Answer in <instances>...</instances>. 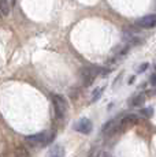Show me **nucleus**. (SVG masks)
Masks as SVG:
<instances>
[{
    "label": "nucleus",
    "instance_id": "nucleus-17",
    "mask_svg": "<svg viewBox=\"0 0 156 157\" xmlns=\"http://www.w3.org/2000/svg\"><path fill=\"white\" fill-rule=\"evenodd\" d=\"M0 17H2V14H0Z\"/></svg>",
    "mask_w": 156,
    "mask_h": 157
},
{
    "label": "nucleus",
    "instance_id": "nucleus-4",
    "mask_svg": "<svg viewBox=\"0 0 156 157\" xmlns=\"http://www.w3.org/2000/svg\"><path fill=\"white\" fill-rule=\"evenodd\" d=\"M74 130L78 132H81V134H91L92 130H93V124H92V122L88 119V117H81L80 120H77L76 123H74Z\"/></svg>",
    "mask_w": 156,
    "mask_h": 157
},
{
    "label": "nucleus",
    "instance_id": "nucleus-3",
    "mask_svg": "<svg viewBox=\"0 0 156 157\" xmlns=\"http://www.w3.org/2000/svg\"><path fill=\"white\" fill-rule=\"evenodd\" d=\"M101 71H103V68H100V67H85V68H82V70L80 71V74H81V78H82L84 85L91 86L92 82L95 81L96 75Z\"/></svg>",
    "mask_w": 156,
    "mask_h": 157
},
{
    "label": "nucleus",
    "instance_id": "nucleus-7",
    "mask_svg": "<svg viewBox=\"0 0 156 157\" xmlns=\"http://www.w3.org/2000/svg\"><path fill=\"white\" fill-rule=\"evenodd\" d=\"M129 104H130L131 107H142V105L145 104V94H142V93L134 94L133 97L130 98Z\"/></svg>",
    "mask_w": 156,
    "mask_h": 157
},
{
    "label": "nucleus",
    "instance_id": "nucleus-9",
    "mask_svg": "<svg viewBox=\"0 0 156 157\" xmlns=\"http://www.w3.org/2000/svg\"><path fill=\"white\" fill-rule=\"evenodd\" d=\"M64 156V147L60 145H55L48 153V157H63Z\"/></svg>",
    "mask_w": 156,
    "mask_h": 157
},
{
    "label": "nucleus",
    "instance_id": "nucleus-13",
    "mask_svg": "<svg viewBox=\"0 0 156 157\" xmlns=\"http://www.w3.org/2000/svg\"><path fill=\"white\" fill-rule=\"evenodd\" d=\"M146 68H148V63H142V64L137 68V72H142V71H145Z\"/></svg>",
    "mask_w": 156,
    "mask_h": 157
},
{
    "label": "nucleus",
    "instance_id": "nucleus-11",
    "mask_svg": "<svg viewBox=\"0 0 156 157\" xmlns=\"http://www.w3.org/2000/svg\"><path fill=\"white\" fill-rule=\"evenodd\" d=\"M103 90H104V87H96L93 92H92V98H91V101H92V102L97 101L99 98L101 97V94H103Z\"/></svg>",
    "mask_w": 156,
    "mask_h": 157
},
{
    "label": "nucleus",
    "instance_id": "nucleus-15",
    "mask_svg": "<svg viewBox=\"0 0 156 157\" xmlns=\"http://www.w3.org/2000/svg\"><path fill=\"white\" fill-rule=\"evenodd\" d=\"M101 157H114L111 153H108V152H103V155H101Z\"/></svg>",
    "mask_w": 156,
    "mask_h": 157
},
{
    "label": "nucleus",
    "instance_id": "nucleus-1",
    "mask_svg": "<svg viewBox=\"0 0 156 157\" xmlns=\"http://www.w3.org/2000/svg\"><path fill=\"white\" fill-rule=\"evenodd\" d=\"M55 138V132H48V131H41L37 132V134H33V135H28L25 138L26 142L32 146H47L53 141Z\"/></svg>",
    "mask_w": 156,
    "mask_h": 157
},
{
    "label": "nucleus",
    "instance_id": "nucleus-6",
    "mask_svg": "<svg viewBox=\"0 0 156 157\" xmlns=\"http://www.w3.org/2000/svg\"><path fill=\"white\" fill-rule=\"evenodd\" d=\"M137 123H138V116L134 113H129L121 119V122H119V128L121 130L127 128V127H130V126L137 124Z\"/></svg>",
    "mask_w": 156,
    "mask_h": 157
},
{
    "label": "nucleus",
    "instance_id": "nucleus-16",
    "mask_svg": "<svg viewBox=\"0 0 156 157\" xmlns=\"http://www.w3.org/2000/svg\"><path fill=\"white\" fill-rule=\"evenodd\" d=\"M10 3H11V6H14L15 4V0H10Z\"/></svg>",
    "mask_w": 156,
    "mask_h": 157
},
{
    "label": "nucleus",
    "instance_id": "nucleus-10",
    "mask_svg": "<svg viewBox=\"0 0 156 157\" xmlns=\"http://www.w3.org/2000/svg\"><path fill=\"white\" fill-rule=\"evenodd\" d=\"M140 115L144 116L145 119H151L154 116V108L152 107H145V108H141L140 109Z\"/></svg>",
    "mask_w": 156,
    "mask_h": 157
},
{
    "label": "nucleus",
    "instance_id": "nucleus-12",
    "mask_svg": "<svg viewBox=\"0 0 156 157\" xmlns=\"http://www.w3.org/2000/svg\"><path fill=\"white\" fill-rule=\"evenodd\" d=\"M15 157H29V152L25 146H18L15 149Z\"/></svg>",
    "mask_w": 156,
    "mask_h": 157
},
{
    "label": "nucleus",
    "instance_id": "nucleus-5",
    "mask_svg": "<svg viewBox=\"0 0 156 157\" xmlns=\"http://www.w3.org/2000/svg\"><path fill=\"white\" fill-rule=\"evenodd\" d=\"M136 25L141 29H152L156 26V14H151V15H145V17L140 18L136 22Z\"/></svg>",
    "mask_w": 156,
    "mask_h": 157
},
{
    "label": "nucleus",
    "instance_id": "nucleus-8",
    "mask_svg": "<svg viewBox=\"0 0 156 157\" xmlns=\"http://www.w3.org/2000/svg\"><path fill=\"white\" fill-rule=\"evenodd\" d=\"M10 11H11L10 0H0V14H2V17L10 15Z\"/></svg>",
    "mask_w": 156,
    "mask_h": 157
},
{
    "label": "nucleus",
    "instance_id": "nucleus-2",
    "mask_svg": "<svg viewBox=\"0 0 156 157\" xmlns=\"http://www.w3.org/2000/svg\"><path fill=\"white\" fill-rule=\"evenodd\" d=\"M52 104H53V111H55V116L58 119H63L67 113V101L66 98L60 94H52Z\"/></svg>",
    "mask_w": 156,
    "mask_h": 157
},
{
    "label": "nucleus",
    "instance_id": "nucleus-14",
    "mask_svg": "<svg viewBox=\"0 0 156 157\" xmlns=\"http://www.w3.org/2000/svg\"><path fill=\"white\" fill-rule=\"evenodd\" d=\"M149 81H151V85L154 87H156V74H152L151 78H149Z\"/></svg>",
    "mask_w": 156,
    "mask_h": 157
}]
</instances>
